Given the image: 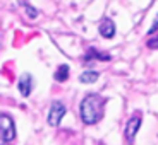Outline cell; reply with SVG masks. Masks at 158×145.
<instances>
[{
	"label": "cell",
	"instance_id": "6da1fadb",
	"mask_svg": "<svg viewBox=\"0 0 158 145\" xmlns=\"http://www.w3.org/2000/svg\"><path fill=\"white\" fill-rule=\"evenodd\" d=\"M103 104L105 99L98 94H88L84 96V99L81 101L79 106V114L81 120L86 125H95L103 118Z\"/></svg>",
	"mask_w": 158,
	"mask_h": 145
},
{
	"label": "cell",
	"instance_id": "7a4b0ae2",
	"mask_svg": "<svg viewBox=\"0 0 158 145\" xmlns=\"http://www.w3.org/2000/svg\"><path fill=\"white\" fill-rule=\"evenodd\" d=\"M0 133H2V142H12L16 138V125L14 120L7 114L0 116Z\"/></svg>",
	"mask_w": 158,
	"mask_h": 145
},
{
	"label": "cell",
	"instance_id": "3957f363",
	"mask_svg": "<svg viewBox=\"0 0 158 145\" xmlns=\"http://www.w3.org/2000/svg\"><path fill=\"white\" fill-rule=\"evenodd\" d=\"M64 116H65V106H64V102L53 101L52 106H50V111H48V116H47L48 125L50 126H59Z\"/></svg>",
	"mask_w": 158,
	"mask_h": 145
},
{
	"label": "cell",
	"instance_id": "277c9868",
	"mask_svg": "<svg viewBox=\"0 0 158 145\" xmlns=\"http://www.w3.org/2000/svg\"><path fill=\"white\" fill-rule=\"evenodd\" d=\"M141 123H143V118L139 114H134L131 118L126 125V138L129 140V143H134V138H136V133L139 132L141 128Z\"/></svg>",
	"mask_w": 158,
	"mask_h": 145
},
{
	"label": "cell",
	"instance_id": "5b68a950",
	"mask_svg": "<svg viewBox=\"0 0 158 145\" xmlns=\"http://www.w3.org/2000/svg\"><path fill=\"white\" fill-rule=\"evenodd\" d=\"M17 89H19L21 96L23 97H28L33 90V77L29 74H23L19 77V82H17Z\"/></svg>",
	"mask_w": 158,
	"mask_h": 145
},
{
	"label": "cell",
	"instance_id": "8992f818",
	"mask_svg": "<svg viewBox=\"0 0 158 145\" xmlns=\"http://www.w3.org/2000/svg\"><path fill=\"white\" fill-rule=\"evenodd\" d=\"M98 31H100V34H102L103 38H107V39L114 38V34H115V22L112 19H103L102 22H100Z\"/></svg>",
	"mask_w": 158,
	"mask_h": 145
},
{
	"label": "cell",
	"instance_id": "52a82bcc",
	"mask_svg": "<svg viewBox=\"0 0 158 145\" xmlns=\"http://www.w3.org/2000/svg\"><path fill=\"white\" fill-rule=\"evenodd\" d=\"M100 74L95 70H88V72H83V74L79 75V82L81 84H95L98 80Z\"/></svg>",
	"mask_w": 158,
	"mask_h": 145
},
{
	"label": "cell",
	"instance_id": "ba28073f",
	"mask_svg": "<svg viewBox=\"0 0 158 145\" xmlns=\"http://www.w3.org/2000/svg\"><path fill=\"white\" fill-rule=\"evenodd\" d=\"M69 78V65H60L59 68H57L55 72V80H59V82H65Z\"/></svg>",
	"mask_w": 158,
	"mask_h": 145
},
{
	"label": "cell",
	"instance_id": "9c48e42d",
	"mask_svg": "<svg viewBox=\"0 0 158 145\" xmlns=\"http://www.w3.org/2000/svg\"><path fill=\"white\" fill-rule=\"evenodd\" d=\"M86 60H91V58H98V60H110V56L108 55H103V53H98V51L95 50V48H89L88 50V55L84 56Z\"/></svg>",
	"mask_w": 158,
	"mask_h": 145
},
{
	"label": "cell",
	"instance_id": "30bf717a",
	"mask_svg": "<svg viewBox=\"0 0 158 145\" xmlns=\"http://www.w3.org/2000/svg\"><path fill=\"white\" fill-rule=\"evenodd\" d=\"M24 9H26V14H28L31 19H35L36 16H38V10H36L35 7H31V5H28V4H24Z\"/></svg>",
	"mask_w": 158,
	"mask_h": 145
},
{
	"label": "cell",
	"instance_id": "8fae6325",
	"mask_svg": "<svg viewBox=\"0 0 158 145\" xmlns=\"http://www.w3.org/2000/svg\"><path fill=\"white\" fill-rule=\"evenodd\" d=\"M146 44H148V48H150V50H158V36H155V38H150Z\"/></svg>",
	"mask_w": 158,
	"mask_h": 145
},
{
	"label": "cell",
	"instance_id": "7c38bea8",
	"mask_svg": "<svg viewBox=\"0 0 158 145\" xmlns=\"http://www.w3.org/2000/svg\"><path fill=\"white\" fill-rule=\"evenodd\" d=\"M158 29V14H156V17H155V21H153V26L150 28V31H148V34H153L155 31Z\"/></svg>",
	"mask_w": 158,
	"mask_h": 145
}]
</instances>
